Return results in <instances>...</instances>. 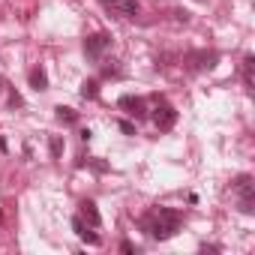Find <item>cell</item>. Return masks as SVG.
Segmentation results:
<instances>
[{
  "instance_id": "obj_4",
  "label": "cell",
  "mask_w": 255,
  "mask_h": 255,
  "mask_svg": "<svg viewBox=\"0 0 255 255\" xmlns=\"http://www.w3.org/2000/svg\"><path fill=\"white\" fill-rule=\"evenodd\" d=\"M153 123H156V129H159V132H168L171 126L177 123V111H174V105H168V102H162V99L156 96V108H153Z\"/></svg>"
},
{
  "instance_id": "obj_6",
  "label": "cell",
  "mask_w": 255,
  "mask_h": 255,
  "mask_svg": "<svg viewBox=\"0 0 255 255\" xmlns=\"http://www.w3.org/2000/svg\"><path fill=\"white\" fill-rule=\"evenodd\" d=\"M99 3L111 12H117L120 18H135L138 15V0H99Z\"/></svg>"
},
{
  "instance_id": "obj_1",
  "label": "cell",
  "mask_w": 255,
  "mask_h": 255,
  "mask_svg": "<svg viewBox=\"0 0 255 255\" xmlns=\"http://www.w3.org/2000/svg\"><path fill=\"white\" fill-rule=\"evenodd\" d=\"M180 222H183V213L171 210V207H156V210H150V213L141 216V228L153 240H171L180 231Z\"/></svg>"
},
{
  "instance_id": "obj_17",
  "label": "cell",
  "mask_w": 255,
  "mask_h": 255,
  "mask_svg": "<svg viewBox=\"0 0 255 255\" xmlns=\"http://www.w3.org/2000/svg\"><path fill=\"white\" fill-rule=\"evenodd\" d=\"M117 72H120V69L114 66V60H111L108 66H102V75H105V78H111V75H117Z\"/></svg>"
},
{
  "instance_id": "obj_18",
  "label": "cell",
  "mask_w": 255,
  "mask_h": 255,
  "mask_svg": "<svg viewBox=\"0 0 255 255\" xmlns=\"http://www.w3.org/2000/svg\"><path fill=\"white\" fill-rule=\"evenodd\" d=\"M120 252H123V255H132V243L123 240V243H120Z\"/></svg>"
},
{
  "instance_id": "obj_2",
  "label": "cell",
  "mask_w": 255,
  "mask_h": 255,
  "mask_svg": "<svg viewBox=\"0 0 255 255\" xmlns=\"http://www.w3.org/2000/svg\"><path fill=\"white\" fill-rule=\"evenodd\" d=\"M234 195H237V207L240 213H252L255 210V183L249 174H240L234 180Z\"/></svg>"
},
{
  "instance_id": "obj_11",
  "label": "cell",
  "mask_w": 255,
  "mask_h": 255,
  "mask_svg": "<svg viewBox=\"0 0 255 255\" xmlns=\"http://www.w3.org/2000/svg\"><path fill=\"white\" fill-rule=\"evenodd\" d=\"M54 111H57V120H60V123H69V126H72V123H78V111H75V108H66V105H57Z\"/></svg>"
},
{
  "instance_id": "obj_10",
  "label": "cell",
  "mask_w": 255,
  "mask_h": 255,
  "mask_svg": "<svg viewBox=\"0 0 255 255\" xmlns=\"http://www.w3.org/2000/svg\"><path fill=\"white\" fill-rule=\"evenodd\" d=\"M30 87H33V90H45V87H48V75H45L42 66L30 69Z\"/></svg>"
},
{
  "instance_id": "obj_5",
  "label": "cell",
  "mask_w": 255,
  "mask_h": 255,
  "mask_svg": "<svg viewBox=\"0 0 255 255\" xmlns=\"http://www.w3.org/2000/svg\"><path fill=\"white\" fill-rule=\"evenodd\" d=\"M105 48H111V36H108V33H93V36L84 39V54H87V60H99Z\"/></svg>"
},
{
  "instance_id": "obj_16",
  "label": "cell",
  "mask_w": 255,
  "mask_h": 255,
  "mask_svg": "<svg viewBox=\"0 0 255 255\" xmlns=\"http://www.w3.org/2000/svg\"><path fill=\"white\" fill-rule=\"evenodd\" d=\"M120 132H123V135H135V126H132L129 120H123V123H120Z\"/></svg>"
},
{
  "instance_id": "obj_3",
  "label": "cell",
  "mask_w": 255,
  "mask_h": 255,
  "mask_svg": "<svg viewBox=\"0 0 255 255\" xmlns=\"http://www.w3.org/2000/svg\"><path fill=\"white\" fill-rule=\"evenodd\" d=\"M183 63H186V69L189 72H207V69H213L216 63H219V51H189L186 57H183Z\"/></svg>"
},
{
  "instance_id": "obj_20",
  "label": "cell",
  "mask_w": 255,
  "mask_h": 255,
  "mask_svg": "<svg viewBox=\"0 0 255 255\" xmlns=\"http://www.w3.org/2000/svg\"><path fill=\"white\" fill-rule=\"evenodd\" d=\"M0 150H6V141H3V138H0Z\"/></svg>"
},
{
  "instance_id": "obj_15",
  "label": "cell",
  "mask_w": 255,
  "mask_h": 255,
  "mask_svg": "<svg viewBox=\"0 0 255 255\" xmlns=\"http://www.w3.org/2000/svg\"><path fill=\"white\" fill-rule=\"evenodd\" d=\"M9 105H12V108L24 105V99H21V93H18V90H9Z\"/></svg>"
},
{
  "instance_id": "obj_12",
  "label": "cell",
  "mask_w": 255,
  "mask_h": 255,
  "mask_svg": "<svg viewBox=\"0 0 255 255\" xmlns=\"http://www.w3.org/2000/svg\"><path fill=\"white\" fill-rule=\"evenodd\" d=\"M81 96H84V99H96V96H99V81H96V78H87V81L81 84Z\"/></svg>"
},
{
  "instance_id": "obj_7",
  "label": "cell",
  "mask_w": 255,
  "mask_h": 255,
  "mask_svg": "<svg viewBox=\"0 0 255 255\" xmlns=\"http://www.w3.org/2000/svg\"><path fill=\"white\" fill-rule=\"evenodd\" d=\"M117 105L129 114V117H135V120H144V117H147V105H144L141 96H129V93H126V96H120Z\"/></svg>"
},
{
  "instance_id": "obj_19",
  "label": "cell",
  "mask_w": 255,
  "mask_h": 255,
  "mask_svg": "<svg viewBox=\"0 0 255 255\" xmlns=\"http://www.w3.org/2000/svg\"><path fill=\"white\" fill-rule=\"evenodd\" d=\"M3 87H6V81H3V75H0V90H3Z\"/></svg>"
},
{
  "instance_id": "obj_9",
  "label": "cell",
  "mask_w": 255,
  "mask_h": 255,
  "mask_svg": "<svg viewBox=\"0 0 255 255\" xmlns=\"http://www.w3.org/2000/svg\"><path fill=\"white\" fill-rule=\"evenodd\" d=\"M72 231H75V234H78L84 243H90V246H99V237H96L93 231H87V225H84V219H81V216H75V219H72Z\"/></svg>"
},
{
  "instance_id": "obj_13",
  "label": "cell",
  "mask_w": 255,
  "mask_h": 255,
  "mask_svg": "<svg viewBox=\"0 0 255 255\" xmlns=\"http://www.w3.org/2000/svg\"><path fill=\"white\" fill-rule=\"evenodd\" d=\"M252 66H255V57L249 54L243 60V84H246V90H252Z\"/></svg>"
},
{
  "instance_id": "obj_14",
  "label": "cell",
  "mask_w": 255,
  "mask_h": 255,
  "mask_svg": "<svg viewBox=\"0 0 255 255\" xmlns=\"http://www.w3.org/2000/svg\"><path fill=\"white\" fill-rule=\"evenodd\" d=\"M51 156H54V159L63 156V138H60V135H51Z\"/></svg>"
},
{
  "instance_id": "obj_8",
  "label": "cell",
  "mask_w": 255,
  "mask_h": 255,
  "mask_svg": "<svg viewBox=\"0 0 255 255\" xmlns=\"http://www.w3.org/2000/svg\"><path fill=\"white\" fill-rule=\"evenodd\" d=\"M81 219H87L90 228H99L102 225V216H99V210H96L93 201H81Z\"/></svg>"
}]
</instances>
